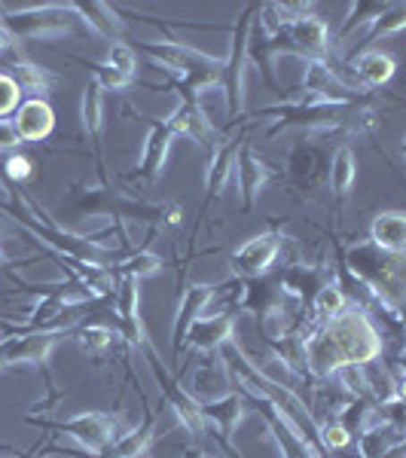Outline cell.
<instances>
[{"label": "cell", "mask_w": 406, "mask_h": 458, "mask_svg": "<svg viewBox=\"0 0 406 458\" xmlns=\"http://www.w3.org/2000/svg\"><path fill=\"white\" fill-rule=\"evenodd\" d=\"M318 334L324 343H327L330 354H334L336 370L345 364L370 367L382 354V336H379V330L373 327L367 309L345 306L343 315H336V318H330L327 324H321Z\"/></svg>", "instance_id": "cell-1"}, {"label": "cell", "mask_w": 406, "mask_h": 458, "mask_svg": "<svg viewBox=\"0 0 406 458\" xmlns=\"http://www.w3.org/2000/svg\"><path fill=\"white\" fill-rule=\"evenodd\" d=\"M349 269L360 284L397 312L403 297V257L379 250L376 245H358L349 254Z\"/></svg>", "instance_id": "cell-2"}, {"label": "cell", "mask_w": 406, "mask_h": 458, "mask_svg": "<svg viewBox=\"0 0 406 458\" xmlns=\"http://www.w3.org/2000/svg\"><path fill=\"white\" fill-rule=\"evenodd\" d=\"M141 49L150 58L165 64L168 71L181 73L183 101H196V95L202 89L220 83V77H224V58L202 55L196 49L183 47V43H144Z\"/></svg>", "instance_id": "cell-3"}, {"label": "cell", "mask_w": 406, "mask_h": 458, "mask_svg": "<svg viewBox=\"0 0 406 458\" xmlns=\"http://www.w3.org/2000/svg\"><path fill=\"white\" fill-rule=\"evenodd\" d=\"M0 28L6 37H53V34H68L73 28V13L71 4H49V6H34V10L10 13L0 19Z\"/></svg>", "instance_id": "cell-4"}, {"label": "cell", "mask_w": 406, "mask_h": 458, "mask_svg": "<svg viewBox=\"0 0 406 458\" xmlns=\"http://www.w3.org/2000/svg\"><path fill=\"white\" fill-rule=\"evenodd\" d=\"M141 352L147 354V364H150L153 376H156L159 391H162V397H165V403L177 412V419H181V422L187 425V431H190V434L202 437L205 428H208V425H205L202 410H199V403L193 401V394H187V388H181V382H177L174 376L168 373L165 367H162V360H159L156 349L150 345V339H147V343L141 345Z\"/></svg>", "instance_id": "cell-5"}, {"label": "cell", "mask_w": 406, "mask_h": 458, "mask_svg": "<svg viewBox=\"0 0 406 458\" xmlns=\"http://www.w3.org/2000/svg\"><path fill=\"white\" fill-rule=\"evenodd\" d=\"M250 13H254V6L239 19V28H235V34H233L230 58L224 62V77H220L224 92H226V105H230L233 116L241 114V107H245V64H248V49H250V37H248Z\"/></svg>", "instance_id": "cell-6"}, {"label": "cell", "mask_w": 406, "mask_h": 458, "mask_svg": "<svg viewBox=\"0 0 406 458\" xmlns=\"http://www.w3.org/2000/svg\"><path fill=\"white\" fill-rule=\"evenodd\" d=\"M62 336L64 334H55V330H31V334H21V336H6L0 343L4 367H19V364L47 367L49 354H53Z\"/></svg>", "instance_id": "cell-7"}, {"label": "cell", "mask_w": 406, "mask_h": 458, "mask_svg": "<svg viewBox=\"0 0 406 458\" xmlns=\"http://www.w3.org/2000/svg\"><path fill=\"white\" fill-rule=\"evenodd\" d=\"M199 410H202V419L205 425H214L217 428V437L224 443V449L230 453L233 458H239L233 446V434H235V425L245 419V394H239V391H226V394L214 397L208 403H199Z\"/></svg>", "instance_id": "cell-8"}, {"label": "cell", "mask_w": 406, "mask_h": 458, "mask_svg": "<svg viewBox=\"0 0 406 458\" xmlns=\"http://www.w3.org/2000/svg\"><path fill=\"white\" fill-rule=\"evenodd\" d=\"M62 434H68L80 443V446H86L89 453H105V449L114 443V434H116V422L105 412H80V416L68 419V422L55 425Z\"/></svg>", "instance_id": "cell-9"}, {"label": "cell", "mask_w": 406, "mask_h": 458, "mask_svg": "<svg viewBox=\"0 0 406 458\" xmlns=\"http://www.w3.org/2000/svg\"><path fill=\"white\" fill-rule=\"evenodd\" d=\"M275 37H282L284 47L297 49L302 55H324L330 31L318 16H291Z\"/></svg>", "instance_id": "cell-10"}, {"label": "cell", "mask_w": 406, "mask_h": 458, "mask_svg": "<svg viewBox=\"0 0 406 458\" xmlns=\"http://www.w3.org/2000/svg\"><path fill=\"white\" fill-rule=\"evenodd\" d=\"M282 254V235L278 233H263L248 239L245 245L233 254V269L245 278H257L275 263V257Z\"/></svg>", "instance_id": "cell-11"}, {"label": "cell", "mask_w": 406, "mask_h": 458, "mask_svg": "<svg viewBox=\"0 0 406 458\" xmlns=\"http://www.w3.org/2000/svg\"><path fill=\"white\" fill-rule=\"evenodd\" d=\"M235 330V312H214V315H199L183 334V343L193 345L199 352H220L230 343Z\"/></svg>", "instance_id": "cell-12"}, {"label": "cell", "mask_w": 406, "mask_h": 458, "mask_svg": "<svg viewBox=\"0 0 406 458\" xmlns=\"http://www.w3.org/2000/svg\"><path fill=\"white\" fill-rule=\"evenodd\" d=\"M165 125L172 129V135H183L196 144H214V125L205 116V110L199 107V101H181L177 110L165 120Z\"/></svg>", "instance_id": "cell-13"}, {"label": "cell", "mask_w": 406, "mask_h": 458, "mask_svg": "<svg viewBox=\"0 0 406 458\" xmlns=\"http://www.w3.org/2000/svg\"><path fill=\"white\" fill-rule=\"evenodd\" d=\"M13 125H16L21 141H43V138H49V131H53L55 114L43 98H28L19 105L16 123Z\"/></svg>", "instance_id": "cell-14"}, {"label": "cell", "mask_w": 406, "mask_h": 458, "mask_svg": "<svg viewBox=\"0 0 406 458\" xmlns=\"http://www.w3.org/2000/svg\"><path fill=\"white\" fill-rule=\"evenodd\" d=\"M211 297H214V284L187 287V293H183L181 306H177V315H174V330H172L174 352H181V349H183V334H187L190 324H193L202 312H208Z\"/></svg>", "instance_id": "cell-15"}, {"label": "cell", "mask_w": 406, "mask_h": 458, "mask_svg": "<svg viewBox=\"0 0 406 458\" xmlns=\"http://www.w3.org/2000/svg\"><path fill=\"white\" fill-rule=\"evenodd\" d=\"M172 129L165 123H153L150 135L144 141V157H141V165H138V177L144 181H156L165 168V159H168V150H172Z\"/></svg>", "instance_id": "cell-16"}, {"label": "cell", "mask_w": 406, "mask_h": 458, "mask_svg": "<svg viewBox=\"0 0 406 458\" xmlns=\"http://www.w3.org/2000/svg\"><path fill=\"white\" fill-rule=\"evenodd\" d=\"M302 86L309 89V95H318V98L330 101V105H343V101H349V86L339 83V77L334 71L327 68L324 62L318 58H312V62L306 64V77H302Z\"/></svg>", "instance_id": "cell-17"}, {"label": "cell", "mask_w": 406, "mask_h": 458, "mask_svg": "<svg viewBox=\"0 0 406 458\" xmlns=\"http://www.w3.org/2000/svg\"><path fill=\"white\" fill-rule=\"evenodd\" d=\"M403 446V434L401 425L394 422H382V425H370L367 431L358 434V453L360 458H388V453Z\"/></svg>", "instance_id": "cell-18"}, {"label": "cell", "mask_w": 406, "mask_h": 458, "mask_svg": "<svg viewBox=\"0 0 406 458\" xmlns=\"http://www.w3.org/2000/svg\"><path fill=\"white\" fill-rule=\"evenodd\" d=\"M370 245L379 250H388V254H401L406 248V217L401 211H388L379 214L370 226Z\"/></svg>", "instance_id": "cell-19"}, {"label": "cell", "mask_w": 406, "mask_h": 458, "mask_svg": "<svg viewBox=\"0 0 406 458\" xmlns=\"http://www.w3.org/2000/svg\"><path fill=\"white\" fill-rule=\"evenodd\" d=\"M266 177H269V168L257 159V153L250 150L248 144L239 147V190H241V202H245V208L254 205V199L263 190Z\"/></svg>", "instance_id": "cell-20"}, {"label": "cell", "mask_w": 406, "mask_h": 458, "mask_svg": "<svg viewBox=\"0 0 406 458\" xmlns=\"http://www.w3.org/2000/svg\"><path fill=\"white\" fill-rule=\"evenodd\" d=\"M150 440H153V416L141 428H131V431L114 437V443H110L105 453H98V458H141L147 453V446H150Z\"/></svg>", "instance_id": "cell-21"}, {"label": "cell", "mask_w": 406, "mask_h": 458, "mask_svg": "<svg viewBox=\"0 0 406 458\" xmlns=\"http://www.w3.org/2000/svg\"><path fill=\"white\" fill-rule=\"evenodd\" d=\"M10 77H13V83L21 89V95L31 92L34 98H40L43 92H49V86L55 83V77L47 68L31 64V62H21V58H16V62L10 64Z\"/></svg>", "instance_id": "cell-22"}, {"label": "cell", "mask_w": 406, "mask_h": 458, "mask_svg": "<svg viewBox=\"0 0 406 458\" xmlns=\"http://www.w3.org/2000/svg\"><path fill=\"white\" fill-rule=\"evenodd\" d=\"M278 284H282L284 293H293V297H300L302 302H306V300H312L315 293H318L321 272L315 269V266H291Z\"/></svg>", "instance_id": "cell-23"}, {"label": "cell", "mask_w": 406, "mask_h": 458, "mask_svg": "<svg viewBox=\"0 0 406 458\" xmlns=\"http://www.w3.org/2000/svg\"><path fill=\"white\" fill-rule=\"evenodd\" d=\"M233 162H235V147L233 144H220L211 157L208 174H205V187H208V196H220L224 187L233 177Z\"/></svg>", "instance_id": "cell-24"}, {"label": "cell", "mask_w": 406, "mask_h": 458, "mask_svg": "<svg viewBox=\"0 0 406 458\" xmlns=\"http://www.w3.org/2000/svg\"><path fill=\"white\" fill-rule=\"evenodd\" d=\"M345 306H349V300H345V291H343V284H339V282L321 284V287H318V293L312 297L315 318H318V321H324V324H327L330 318L343 315V312H345Z\"/></svg>", "instance_id": "cell-25"}, {"label": "cell", "mask_w": 406, "mask_h": 458, "mask_svg": "<svg viewBox=\"0 0 406 458\" xmlns=\"http://www.w3.org/2000/svg\"><path fill=\"white\" fill-rule=\"evenodd\" d=\"M354 181H358V159H354V150L351 147H339L336 157H334V165H330V183H334V193L345 196L354 187Z\"/></svg>", "instance_id": "cell-26"}, {"label": "cell", "mask_w": 406, "mask_h": 458, "mask_svg": "<svg viewBox=\"0 0 406 458\" xmlns=\"http://www.w3.org/2000/svg\"><path fill=\"white\" fill-rule=\"evenodd\" d=\"M354 68H358V77L364 80L367 86H382L394 77V62L382 53H364L354 62Z\"/></svg>", "instance_id": "cell-27"}, {"label": "cell", "mask_w": 406, "mask_h": 458, "mask_svg": "<svg viewBox=\"0 0 406 458\" xmlns=\"http://www.w3.org/2000/svg\"><path fill=\"white\" fill-rule=\"evenodd\" d=\"M71 13H80L86 25H92L101 37H110V40H114V37L120 34V21H116V16L110 13V6H105V4H89V6L71 4Z\"/></svg>", "instance_id": "cell-28"}, {"label": "cell", "mask_w": 406, "mask_h": 458, "mask_svg": "<svg viewBox=\"0 0 406 458\" xmlns=\"http://www.w3.org/2000/svg\"><path fill=\"white\" fill-rule=\"evenodd\" d=\"M101 123H105V92H101V86L92 80L83 92V125H86L89 135L98 138Z\"/></svg>", "instance_id": "cell-29"}, {"label": "cell", "mask_w": 406, "mask_h": 458, "mask_svg": "<svg viewBox=\"0 0 406 458\" xmlns=\"http://www.w3.org/2000/svg\"><path fill=\"white\" fill-rule=\"evenodd\" d=\"M138 306H141V293H138V278L125 276L116 287V318L120 321H138Z\"/></svg>", "instance_id": "cell-30"}, {"label": "cell", "mask_w": 406, "mask_h": 458, "mask_svg": "<svg viewBox=\"0 0 406 458\" xmlns=\"http://www.w3.org/2000/svg\"><path fill=\"white\" fill-rule=\"evenodd\" d=\"M162 269V260L156 254H150V250H138V254H131L129 260L120 263V272L129 278H144V276H156Z\"/></svg>", "instance_id": "cell-31"}, {"label": "cell", "mask_w": 406, "mask_h": 458, "mask_svg": "<svg viewBox=\"0 0 406 458\" xmlns=\"http://www.w3.org/2000/svg\"><path fill=\"white\" fill-rule=\"evenodd\" d=\"M334 376H336L339 382H343L345 391H349L351 397H370V401H373L370 386H367V373H364V367L345 364V367H339V370H336Z\"/></svg>", "instance_id": "cell-32"}, {"label": "cell", "mask_w": 406, "mask_h": 458, "mask_svg": "<svg viewBox=\"0 0 406 458\" xmlns=\"http://www.w3.org/2000/svg\"><path fill=\"white\" fill-rule=\"evenodd\" d=\"M403 25H406V6L403 4H391L388 10L373 21V34L370 37L376 40V37L394 34V31H401Z\"/></svg>", "instance_id": "cell-33"}, {"label": "cell", "mask_w": 406, "mask_h": 458, "mask_svg": "<svg viewBox=\"0 0 406 458\" xmlns=\"http://www.w3.org/2000/svg\"><path fill=\"white\" fill-rule=\"evenodd\" d=\"M107 64L114 71H120L123 77H135L138 71V58H135V49L125 47V43H110V53H107Z\"/></svg>", "instance_id": "cell-34"}, {"label": "cell", "mask_w": 406, "mask_h": 458, "mask_svg": "<svg viewBox=\"0 0 406 458\" xmlns=\"http://www.w3.org/2000/svg\"><path fill=\"white\" fill-rule=\"evenodd\" d=\"M120 336V334H114L110 327H83L77 334V339H80V345H83L86 352H105V349H110L114 345V339Z\"/></svg>", "instance_id": "cell-35"}, {"label": "cell", "mask_w": 406, "mask_h": 458, "mask_svg": "<svg viewBox=\"0 0 406 458\" xmlns=\"http://www.w3.org/2000/svg\"><path fill=\"white\" fill-rule=\"evenodd\" d=\"M19 105H21V89L13 83L10 73H0V120L16 114Z\"/></svg>", "instance_id": "cell-36"}, {"label": "cell", "mask_w": 406, "mask_h": 458, "mask_svg": "<svg viewBox=\"0 0 406 458\" xmlns=\"http://www.w3.org/2000/svg\"><path fill=\"white\" fill-rule=\"evenodd\" d=\"M318 440H321L324 449H330V453H334V449H345V446H349L351 434L345 431V428L339 425V422H327V425L318 428Z\"/></svg>", "instance_id": "cell-37"}, {"label": "cell", "mask_w": 406, "mask_h": 458, "mask_svg": "<svg viewBox=\"0 0 406 458\" xmlns=\"http://www.w3.org/2000/svg\"><path fill=\"white\" fill-rule=\"evenodd\" d=\"M95 83L101 86V92L110 89V92H116V89H125L131 83L129 77H123L120 71H114L110 64H95Z\"/></svg>", "instance_id": "cell-38"}, {"label": "cell", "mask_w": 406, "mask_h": 458, "mask_svg": "<svg viewBox=\"0 0 406 458\" xmlns=\"http://www.w3.org/2000/svg\"><path fill=\"white\" fill-rule=\"evenodd\" d=\"M4 174L10 177V181H21V177L31 174V159L25 157H10L4 162Z\"/></svg>", "instance_id": "cell-39"}, {"label": "cell", "mask_w": 406, "mask_h": 458, "mask_svg": "<svg viewBox=\"0 0 406 458\" xmlns=\"http://www.w3.org/2000/svg\"><path fill=\"white\" fill-rule=\"evenodd\" d=\"M214 386L226 388V379L220 373H211V364L202 367V370L196 373V391H211Z\"/></svg>", "instance_id": "cell-40"}, {"label": "cell", "mask_w": 406, "mask_h": 458, "mask_svg": "<svg viewBox=\"0 0 406 458\" xmlns=\"http://www.w3.org/2000/svg\"><path fill=\"white\" fill-rule=\"evenodd\" d=\"M19 144H21V138H19L16 125L0 120V150H13V147H19Z\"/></svg>", "instance_id": "cell-41"}, {"label": "cell", "mask_w": 406, "mask_h": 458, "mask_svg": "<svg viewBox=\"0 0 406 458\" xmlns=\"http://www.w3.org/2000/svg\"><path fill=\"white\" fill-rule=\"evenodd\" d=\"M183 458H205V453H199V449H187V453H183Z\"/></svg>", "instance_id": "cell-42"}, {"label": "cell", "mask_w": 406, "mask_h": 458, "mask_svg": "<svg viewBox=\"0 0 406 458\" xmlns=\"http://www.w3.org/2000/svg\"><path fill=\"white\" fill-rule=\"evenodd\" d=\"M6 43H10V37H6V31H4V28H0V49H4Z\"/></svg>", "instance_id": "cell-43"}, {"label": "cell", "mask_w": 406, "mask_h": 458, "mask_svg": "<svg viewBox=\"0 0 406 458\" xmlns=\"http://www.w3.org/2000/svg\"><path fill=\"white\" fill-rule=\"evenodd\" d=\"M0 370H4V354H0Z\"/></svg>", "instance_id": "cell-44"}]
</instances>
